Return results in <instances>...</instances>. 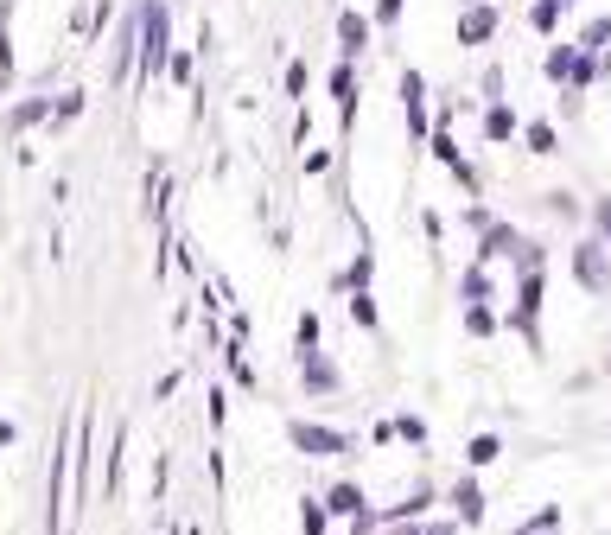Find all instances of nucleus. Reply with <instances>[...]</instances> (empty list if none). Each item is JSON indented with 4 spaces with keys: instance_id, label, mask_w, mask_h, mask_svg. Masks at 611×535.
Listing matches in <instances>:
<instances>
[{
    "instance_id": "obj_9",
    "label": "nucleus",
    "mask_w": 611,
    "mask_h": 535,
    "mask_svg": "<svg viewBox=\"0 0 611 535\" xmlns=\"http://www.w3.org/2000/svg\"><path fill=\"white\" fill-rule=\"evenodd\" d=\"M446 504L459 510V523H484V491H478V478H459Z\"/></svg>"
},
{
    "instance_id": "obj_20",
    "label": "nucleus",
    "mask_w": 611,
    "mask_h": 535,
    "mask_svg": "<svg viewBox=\"0 0 611 535\" xmlns=\"http://www.w3.org/2000/svg\"><path fill=\"white\" fill-rule=\"evenodd\" d=\"M293 344H300V351H319V313H300V325H293Z\"/></svg>"
},
{
    "instance_id": "obj_26",
    "label": "nucleus",
    "mask_w": 611,
    "mask_h": 535,
    "mask_svg": "<svg viewBox=\"0 0 611 535\" xmlns=\"http://www.w3.org/2000/svg\"><path fill=\"white\" fill-rule=\"evenodd\" d=\"M529 529H535V535H554V529H561V504L535 510V516H529Z\"/></svg>"
},
{
    "instance_id": "obj_3",
    "label": "nucleus",
    "mask_w": 611,
    "mask_h": 535,
    "mask_svg": "<svg viewBox=\"0 0 611 535\" xmlns=\"http://www.w3.org/2000/svg\"><path fill=\"white\" fill-rule=\"evenodd\" d=\"M287 440L300 446V453H325V459L351 453V440H344L338 427H319V421H293V427H287Z\"/></svg>"
},
{
    "instance_id": "obj_7",
    "label": "nucleus",
    "mask_w": 611,
    "mask_h": 535,
    "mask_svg": "<svg viewBox=\"0 0 611 535\" xmlns=\"http://www.w3.org/2000/svg\"><path fill=\"white\" fill-rule=\"evenodd\" d=\"M325 510H331V516H351V523H363V516H370V497H363V485H351V478H344V485H331V491H325Z\"/></svg>"
},
{
    "instance_id": "obj_22",
    "label": "nucleus",
    "mask_w": 611,
    "mask_h": 535,
    "mask_svg": "<svg viewBox=\"0 0 611 535\" xmlns=\"http://www.w3.org/2000/svg\"><path fill=\"white\" fill-rule=\"evenodd\" d=\"M389 427H395V440H414V446L427 440V421H414V414H395Z\"/></svg>"
},
{
    "instance_id": "obj_1",
    "label": "nucleus",
    "mask_w": 611,
    "mask_h": 535,
    "mask_svg": "<svg viewBox=\"0 0 611 535\" xmlns=\"http://www.w3.org/2000/svg\"><path fill=\"white\" fill-rule=\"evenodd\" d=\"M172 64V7L166 0H147L141 7V77L166 71Z\"/></svg>"
},
{
    "instance_id": "obj_12",
    "label": "nucleus",
    "mask_w": 611,
    "mask_h": 535,
    "mask_svg": "<svg viewBox=\"0 0 611 535\" xmlns=\"http://www.w3.org/2000/svg\"><path fill=\"white\" fill-rule=\"evenodd\" d=\"M338 39H344V51L357 58V51L370 45V20H363V13H344V20H338Z\"/></svg>"
},
{
    "instance_id": "obj_2",
    "label": "nucleus",
    "mask_w": 611,
    "mask_h": 535,
    "mask_svg": "<svg viewBox=\"0 0 611 535\" xmlns=\"http://www.w3.org/2000/svg\"><path fill=\"white\" fill-rule=\"evenodd\" d=\"M573 281L586 293H605L611 287V262H605V236H592V243L573 249Z\"/></svg>"
},
{
    "instance_id": "obj_32",
    "label": "nucleus",
    "mask_w": 611,
    "mask_h": 535,
    "mask_svg": "<svg viewBox=\"0 0 611 535\" xmlns=\"http://www.w3.org/2000/svg\"><path fill=\"white\" fill-rule=\"evenodd\" d=\"M427 535H452V523H440V529H427Z\"/></svg>"
},
{
    "instance_id": "obj_10",
    "label": "nucleus",
    "mask_w": 611,
    "mask_h": 535,
    "mask_svg": "<svg viewBox=\"0 0 611 535\" xmlns=\"http://www.w3.org/2000/svg\"><path fill=\"white\" fill-rule=\"evenodd\" d=\"M541 71H548L554 83H573V71H580V45H554L548 58H541Z\"/></svg>"
},
{
    "instance_id": "obj_4",
    "label": "nucleus",
    "mask_w": 611,
    "mask_h": 535,
    "mask_svg": "<svg viewBox=\"0 0 611 535\" xmlns=\"http://www.w3.org/2000/svg\"><path fill=\"white\" fill-rule=\"evenodd\" d=\"M497 255H522V268H541V249H529V243L510 230V223H491V230H484L478 262H497Z\"/></svg>"
},
{
    "instance_id": "obj_23",
    "label": "nucleus",
    "mask_w": 611,
    "mask_h": 535,
    "mask_svg": "<svg viewBox=\"0 0 611 535\" xmlns=\"http://www.w3.org/2000/svg\"><path fill=\"white\" fill-rule=\"evenodd\" d=\"M605 45H611V20H592L580 32V51H605Z\"/></svg>"
},
{
    "instance_id": "obj_28",
    "label": "nucleus",
    "mask_w": 611,
    "mask_h": 535,
    "mask_svg": "<svg viewBox=\"0 0 611 535\" xmlns=\"http://www.w3.org/2000/svg\"><path fill=\"white\" fill-rule=\"evenodd\" d=\"M77 115H83V90H71V96L58 102V122H77Z\"/></svg>"
},
{
    "instance_id": "obj_16",
    "label": "nucleus",
    "mask_w": 611,
    "mask_h": 535,
    "mask_svg": "<svg viewBox=\"0 0 611 535\" xmlns=\"http://www.w3.org/2000/svg\"><path fill=\"white\" fill-rule=\"evenodd\" d=\"M351 319L363 325V332H376V325H382V313H376V300H370V293H351Z\"/></svg>"
},
{
    "instance_id": "obj_14",
    "label": "nucleus",
    "mask_w": 611,
    "mask_h": 535,
    "mask_svg": "<svg viewBox=\"0 0 611 535\" xmlns=\"http://www.w3.org/2000/svg\"><path fill=\"white\" fill-rule=\"evenodd\" d=\"M561 13H567V0H535V7H529V26H535V32H554V26H561Z\"/></svg>"
},
{
    "instance_id": "obj_15",
    "label": "nucleus",
    "mask_w": 611,
    "mask_h": 535,
    "mask_svg": "<svg viewBox=\"0 0 611 535\" xmlns=\"http://www.w3.org/2000/svg\"><path fill=\"white\" fill-rule=\"evenodd\" d=\"M325 523H331V510L319 504V497H306L300 504V535H325Z\"/></svg>"
},
{
    "instance_id": "obj_6",
    "label": "nucleus",
    "mask_w": 611,
    "mask_h": 535,
    "mask_svg": "<svg viewBox=\"0 0 611 535\" xmlns=\"http://www.w3.org/2000/svg\"><path fill=\"white\" fill-rule=\"evenodd\" d=\"M338 383H344V376L331 370V357H319V351H300V389H306V395H331Z\"/></svg>"
},
{
    "instance_id": "obj_25",
    "label": "nucleus",
    "mask_w": 611,
    "mask_h": 535,
    "mask_svg": "<svg viewBox=\"0 0 611 535\" xmlns=\"http://www.w3.org/2000/svg\"><path fill=\"white\" fill-rule=\"evenodd\" d=\"M166 77H172V83H191V77H198V64H191V51H172Z\"/></svg>"
},
{
    "instance_id": "obj_24",
    "label": "nucleus",
    "mask_w": 611,
    "mask_h": 535,
    "mask_svg": "<svg viewBox=\"0 0 611 535\" xmlns=\"http://www.w3.org/2000/svg\"><path fill=\"white\" fill-rule=\"evenodd\" d=\"M522 141H529V153H554V128L535 122V128H522Z\"/></svg>"
},
{
    "instance_id": "obj_30",
    "label": "nucleus",
    "mask_w": 611,
    "mask_h": 535,
    "mask_svg": "<svg viewBox=\"0 0 611 535\" xmlns=\"http://www.w3.org/2000/svg\"><path fill=\"white\" fill-rule=\"evenodd\" d=\"M376 20L389 26V20H401V0H376Z\"/></svg>"
},
{
    "instance_id": "obj_13",
    "label": "nucleus",
    "mask_w": 611,
    "mask_h": 535,
    "mask_svg": "<svg viewBox=\"0 0 611 535\" xmlns=\"http://www.w3.org/2000/svg\"><path fill=\"white\" fill-rule=\"evenodd\" d=\"M45 115H51V102H45V96H32V102H20V109L7 115V128H13V134H20V128H39Z\"/></svg>"
},
{
    "instance_id": "obj_18",
    "label": "nucleus",
    "mask_w": 611,
    "mask_h": 535,
    "mask_svg": "<svg viewBox=\"0 0 611 535\" xmlns=\"http://www.w3.org/2000/svg\"><path fill=\"white\" fill-rule=\"evenodd\" d=\"M351 90H357V64H351V58H344V64H338V71H331V96H344V102H357Z\"/></svg>"
},
{
    "instance_id": "obj_21",
    "label": "nucleus",
    "mask_w": 611,
    "mask_h": 535,
    "mask_svg": "<svg viewBox=\"0 0 611 535\" xmlns=\"http://www.w3.org/2000/svg\"><path fill=\"white\" fill-rule=\"evenodd\" d=\"M497 453H503V440H497V434H478V440H471V453H465V459H471V465H491Z\"/></svg>"
},
{
    "instance_id": "obj_27",
    "label": "nucleus",
    "mask_w": 611,
    "mask_h": 535,
    "mask_svg": "<svg viewBox=\"0 0 611 535\" xmlns=\"http://www.w3.org/2000/svg\"><path fill=\"white\" fill-rule=\"evenodd\" d=\"M287 96H306V64H300V58L287 64Z\"/></svg>"
},
{
    "instance_id": "obj_29",
    "label": "nucleus",
    "mask_w": 611,
    "mask_h": 535,
    "mask_svg": "<svg viewBox=\"0 0 611 535\" xmlns=\"http://www.w3.org/2000/svg\"><path fill=\"white\" fill-rule=\"evenodd\" d=\"M592 217H599V236L611 243V198H599V204H592Z\"/></svg>"
},
{
    "instance_id": "obj_11",
    "label": "nucleus",
    "mask_w": 611,
    "mask_h": 535,
    "mask_svg": "<svg viewBox=\"0 0 611 535\" xmlns=\"http://www.w3.org/2000/svg\"><path fill=\"white\" fill-rule=\"evenodd\" d=\"M522 122H516V109L510 102H491V109H484V134H491V141H510Z\"/></svg>"
},
{
    "instance_id": "obj_5",
    "label": "nucleus",
    "mask_w": 611,
    "mask_h": 535,
    "mask_svg": "<svg viewBox=\"0 0 611 535\" xmlns=\"http://www.w3.org/2000/svg\"><path fill=\"white\" fill-rule=\"evenodd\" d=\"M535 313H541V268H522V287H516V313H510V325L522 338L535 344Z\"/></svg>"
},
{
    "instance_id": "obj_19",
    "label": "nucleus",
    "mask_w": 611,
    "mask_h": 535,
    "mask_svg": "<svg viewBox=\"0 0 611 535\" xmlns=\"http://www.w3.org/2000/svg\"><path fill=\"white\" fill-rule=\"evenodd\" d=\"M459 287H465V300H471V306H484V293H491V274H484V268H465V281H459Z\"/></svg>"
},
{
    "instance_id": "obj_17",
    "label": "nucleus",
    "mask_w": 611,
    "mask_h": 535,
    "mask_svg": "<svg viewBox=\"0 0 611 535\" xmlns=\"http://www.w3.org/2000/svg\"><path fill=\"white\" fill-rule=\"evenodd\" d=\"M465 332H471V338H491V332H497V313H491V306H471V313H465Z\"/></svg>"
},
{
    "instance_id": "obj_8",
    "label": "nucleus",
    "mask_w": 611,
    "mask_h": 535,
    "mask_svg": "<svg viewBox=\"0 0 611 535\" xmlns=\"http://www.w3.org/2000/svg\"><path fill=\"white\" fill-rule=\"evenodd\" d=\"M497 32V7H465L459 13V45H484Z\"/></svg>"
},
{
    "instance_id": "obj_31",
    "label": "nucleus",
    "mask_w": 611,
    "mask_h": 535,
    "mask_svg": "<svg viewBox=\"0 0 611 535\" xmlns=\"http://www.w3.org/2000/svg\"><path fill=\"white\" fill-rule=\"evenodd\" d=\"M13 440H20V427H13V421H0V446H13Z\"/></svg>"
}]
</instances>
